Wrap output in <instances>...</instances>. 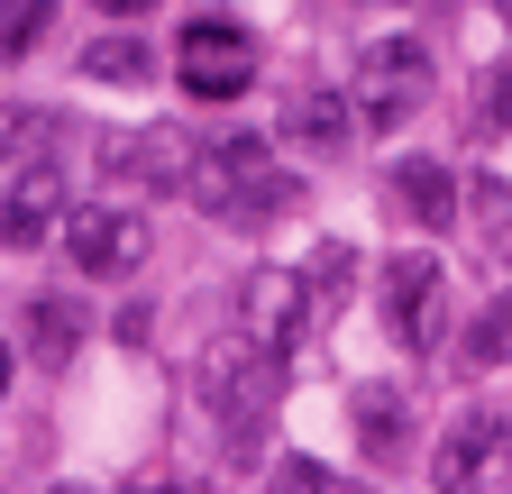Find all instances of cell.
<instances>
[{
    "label": "cell",
    "mask_w": 512,
    "mask_h": 494,
    "mask_svg": "<svg viewBox=\"0 0 512 494\" xmlns=\"http://www.w3.org/2000/svg\"><path fill=\"white\" fill-rule=\"evenodd\" d=\"M55 193H64V174H55L46 156H37V165H10V211H0V238H10V247H46Z\"/></svg>",
    "instance_id": "cell-9"
},
{
    "label": "cell",
    "mask_w": 512,
    "mask_h": 494,
    "mask_svg": "<svg viewBox=\"0 0 512 494\" xmlns=\"http://www.w3.org/2000/svg\"><path fill=\"white\" fill-rule=\"evenodd\" d=\"M476 129L494 138V129H512V65H494V83H485V110H476Z\"/></svg>",
    "instance_id": "cell-17"
},
{
    "label": "cell",
    "mask_w": 512,
    "mask_h": 494,
    "mask_svg": "<svg viewBox=\"0 0 512 494\" xmlns=\"http://www.w3.org/2000/svg\"><path fill=\"white\" fill-rule=\"evenodd\" d=\"M284 138H293V147H311V156H339V147L357 138V110H348L339 92H302V101L284 110Z\"/></svg>",
    "instance_id": "cell-11"
},
{
    "label": "cell",
    "mask_w": 512,
    "mask_h": 494,
    "mask_svg": "<svg viewBox=\"0 0 512 494\" xmlns=\"http://www.w3.org/2000/svg\"><path fill=\"white\" fill-rule=\"evenodd\" d=\"M394 202H403L421 229H448V220H458V183H448L439 156H403V165H394Z\"/></svg>",
    "instance_id": "cell-10"
},
{
    "label": "cell",
    "mask_w": 512,
    "mask_h": 494,
    "mask_svg": "<svg viewBox=\"0 0 512 494\" xmlns=\"http://www.w3.org/2000/svg\"><path fill=\"white\" fill-rule=\"evenodd\" d=\"M375 312H384V339L394 348H439V321H448V275H439V257H394L384 266V284H375Z\"/></svg>",
    "instance_id": "cell-5"
},
{
    "label": "cell",
    "mask_w": 512,
    "mask_h": 494,
    "mask_svg": "<svg viewBox=\"0 0 512 494\" xmlns=\"http://www.w3.org/2000/svg\"><path fill=\"white\" fill-rule=\"evenodd\" d=\"M302 321H320V312H311V275H284V266H266V275L247 284V330L266 339L275 357H293V348H302Z\"/></svg>",
    "instance_id": "cell-8"
},
{
    "label": "cell",
    "mask_w": 512,
    "mask_h": 494,
    "mask_svg": "<svg viewBox=\"0 0 512 494\" xmlns=\"http://www.w3.org/2000/svg\"><path fill=\"white\" fill-rule=\"evenodd\" d=\"M275 348L256 339V330H220L211 348H202V403H211V421L229 430V440H247L256 421H266V403H275Z\"/></svg>",
    "instance_id": "cell-2"
},
{
    "label": "cell",
    "mask_w": 512,
    "mask_h": 494,
    "mask_svg": "<svg viewBox=\"0 0 512 494\" xmlns=\"http://www.w3.org/2000/svg\"><path fill=\"white\" fill-rule=\"evenodd\" d=\"M494 10H503V19H512V0H494Z\"/></svg>",
    "instance_id": "cell-25"
},
{
    "label": "cell",
    "mask_w": 512,
    "mask_h": 494,
    "mask_svg": "<svg viewBox=\"0 0 512 494\" xmlns=\"http://www.w3.org/2000/svg\"><path fill=\"white\" fill-rule=\"evenodd\" d=\"M357 440L366 449H394L403 440V403L384 394V385H357Z\"/></svg>",
    "instance_id": "cell-14"
},
{
    "label": "cell",
    "mask_w": 512,
    "mask_h": 494,
    "mask_svg": "<svg viewBox=\"0 0 512 494\" xmlns=\"http://www.w3.org/2000/svg\"><path fill=\"white\" fill-rule=\"evenodd\" d=\"M10 138H19V129H0V174H10Z\"/></svg>",
    "instance_id": "cell-22"
},
{
    "label": "cell",
    "mask_w": 512,
    "mask_h": 494,
    "mask_svg": "<svg viewBox=\"0 0 512 494\" xmlns=\"http://www.w3.org/2000/svg\"><path fill=\"white\" fill-rule=\"evenodd\" d=\"M83 74L92 83H147V46L138 37H92L83 46Z\"/></svg>",
    "instance_id": "cell-13"
},
{
    "label": "cell",
    "mask_w": 512,
    "mask_h": 494,
    "mask_svg": "<svg viewBox=\"0 0 512 494\" xmlns=\"http://www.w3.org/2000/svg\"><path fill=\"white\" fill-rule=\"evenodd\" d=\"M74 348H83V302L37 293V302H28V357H37V366H64Z\"/></svg>",
    "instance_id": "cell-12"
},
{
    "label": "cell",
    "mask_w": 512,
    "mask_h": 494,
    "mask_svg": "<svg viewBox=\"0 0 512 494\" xmlns=\"http://www.w3.org/2000/svg\"><path fill=\"white\" fill-rule=\"evenodd\" d=\"M275 485H293V494H311V485H339V476H330V467H311V458H284V467H275Z\"/></svg>",
    "instance_id": "cell-19"
},
{
    "label": "cell",
    "mask_w": 512,
    "mask_h": 494,
    "mask_svg": "<svg viewBox=\"0 0 512 494\" xmlns=\"http://www.w3.org/2000/svg\"><path fill=\"white\" fill-rule=\"evenodd\" d=\"M101 10H110V19H138V10H156V0H101Z\"/></svg>",
    "instance_id": "cell-20"
},
{
    "label": "cell",
    "mask_w": 512,
    "mask_h": 494,
    "mask_svg": "<svg viewBox=\"0 0 512 494\" xmlns=\"http://www.w3.org/2000/svg\"><path fill=\"white\" fill-rule=\"evenodd\" d=\"M339 293H348V247H320V266H311V312L330 321V312H339Z\"/></svg>",
    "instance_id": "cell-16"
},
{
    "label": "cell",
    "mask_w": 512,
    "mask_h": 494,
    "mask_svg": "<svg viewBox=\"0 0 512 494\" xmlns=\"http://www.w3.org/2000/svg\"><path fill=\"white\" fill-rule=\"evenodd\" d=\"M357 10H403V0H357Z\"/></svg>",
    "instance_id": "cell-23"
},
{
    "label": "cell",
    "mask_w": 512,
    "mask_h": 494,
    "mask_svg": "<svg viewBox=\"0 0 512 494\" xmlns=\"http://www.w3.org/2000/svg\"><path fill=\"white\" fill-rule=\"evenodd\" d=\"M485 229H494L485 257H512V193H494V183H485Z\"/></svg>",
    "instance_id": "cell-18"
},
{
    "label": "cell",
    "mask_w": 512,
    "mask_h": 494,
    "mask_svg": "<svg viewBox=\"0 0 512 494\" xmlns=\"http://www.w3.org/2000/svg\"><path fill=\"white\" fill-rule=\"evenodd\" d=\"M430 46L421 37H375L366 55H357V119H366V129H403V119H421L430 110Z\"/></svg>",
    "instance_id": "cell-3"
},
{
    "label": "cell",
    "mask_w": 512,
    "mask_h": 494,
    "mask_svg": "<svg viewBox=\"0 0 512 494\" xmlns=\"http://www.w3.org/2000/svg\"><path fill=\"white\" fill-rule=\"evenodd\" d=\"M494 330H512V302H503V312H494Z\"/></svg>",
    "instance_id": "cell-24"
},
{
    "label": "cell",
    "mask_w": 512,
    "mask_h": 494,
    "mask_svg": "<svg viewBox=\"0 0 512 494\" xmlns=\"http://www.w3.org/2000/svg\"><path fill=\"white\" fill-rule=\"evenodd\" d=\"M37 37H46V0H0V46L28 55Z\"/></svg>",
    "instance_id": "cell-15"
},
{
    "label": "cell",
    "mask_w": 512,
    "mask_h": 494,
    "mask_svg": "<svg viewBox=\"0 0 512 494\" xmlns=\"http://www.w3.org/2000/svg\"><path fill=\"white\" fill-rule=\"evenodd\" d=\"M64 257H74L83 275H101V284H119V275H138V266H147V220H138V211L92 202V211L64 220Z\"/></svg>",
    "instance_id": "cell-6"
},
{
    "label": "cell",
    "mask_w": 512,
    "mask_h": 494,
    "mask_svg": "<svg viewBox=\"0 0 512 494\" xmlns=\"http://www.w3.org/2000/svg\"><path fill=\"white\" fill-rule=\"evenodd\" d=\"M0 403H10V348H0Z\"/></svg>",
    "instance_id": "cell-21"
},
{
    "label": "cell",
    "mask_w": 512,
    "mask_h": 494,
    "mask_svg": "<svg viewBox=\"0 0 512 494\" xmlns=\"http://www.w3.org/2000/svg\"><path fill=\"white\" fill-rule=\"evenodd\" d=\"M503 458H512V421H503V412H467V421H448V440H439V458H430V485H439V494L485 485Z\"/></svg>",
    "instance_id": "cell-7"
},
{
    "label": "cell",
    "mask_w": 512,
    "mask_h": 494,
    "mask_svg": "<svg viewBox=\"0 0 512 494\" xmlns=\"http://www.w3.org/2000/svg\"><path fill=\"white\" fill-rule=\"evenodd\" d=\"M183 193L202 202L211 220H229V229H266L275 211H293V174L275 165V147L256 129H229V138H211L202 156H192Z\"/></svg>",
    "instance_id": "cell-1"
},
{
    "label": "cell",
    "mask_w": 512,
    "mask_h": 494,
    "mask_svg": "<svg viewBox=\"0 0 512 494\" xmlns=\"http://www.w3.org/2000/svg\"><path fill=\"white\" fill-rule=\"evenodd\" d=\"M247 74H256V37H247L229 10H202V19L183 28L174 83H183L192 101H229V92H247Z\"/></svg>",
    "instance_id": "cell-4"
}]
</instances>
